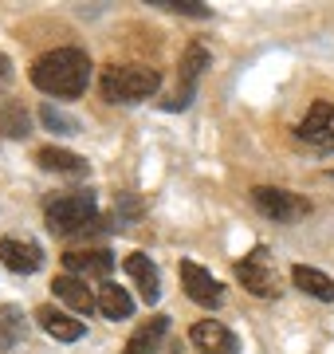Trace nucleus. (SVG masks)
I'll return each instance as SVG.
<instances>
[{"label": "nucleus", "instance_id": "f257e3e1", "mask_svg": "<svg viewBox=\"0 0 334 354\" xmlns=\"http://www.w3.org/2000/svg\"><path fill=\"white\" fill-rule=\"evenodd\" d=\"M32 83H36L43 95L75 99V95H83L87 83H90V55L83 48L43 51L36 64H32Z\"/></svg>", "mask_w": 334, "mask_h": 354}, {"label": "nucleus", "instance_id": "f03ea898", "mask_svg": "<svg viewBox=\"0 0 334 354\" xmlns=\"http://www.w3.org/2000/svg\"><path fill=\"white\" fill-rule=\"evenodd\" d=\"M161 87V75L154 67L126 64V67H106L103 71V99L110 102H146Z\"/></svg>", "mask_w": 334, "mask_h": 354}, {"label": "nucleus", "instance_id": "7ed1b4c3", "mask_svg": "<svg viewBox=\"0 0 334 354\" xmlns=\"http://www.w3.org/2000/svg\"><path fill=\"white\" fill-rule=\"evenodd\" d=\"M43 221H48V232L52 236L83 232L95 221V193H63V197H55L43 209Z\"/></svg>", "mask_w": 334, "mask_h": 354}, {"label": "nucleus", "instance_id": "20e7f679", "mask_svg": "<svg viewBox=\"0 0 334 354\" xmlns=\"http://www.w3.org/2000/svg\"><path fill=\"white\" fill-rule=\"evenodd\" d=\"M236 279L244 283V291L259 295V299H271L279 291V276H275V264H271V252L264 244H256L252 252L236 264Z\"/></svg>", "mask_w": 334, "mask_h": 354}, {"label": "nucleus", "instance_id": "39448f33", "mask_svg": "<svg viewBox=\"0 0 334 354\" xmlns=\"http://www.w3.org/2000/svg\"><path fill=\"white\" fill-rule=\"evenodd\" d=\"M252 205H256L268 221H275V225L299 221V216H307V209H311L303 197H295V193H287V189H271V185H256V189H252Z\"/></svg>", "mask_w": 334, "mask_h": 354}, {"label": "nucleus", "instance_id": "423d86ee", "mask_svg": "<svg viewBox=\"0 0 334 354\" xmlns=\"http://www.w3.org/2000/svg\"><path fill=\"white\" fill-rule=\"evenodd\" d=\"M299 142H307L311 150L319 153H331L334 150V102H315L307 111V118L299 122Z\"/></svg>", "mask_w": 334, "mask_h": 354}, {"label": "nucleus", "instance_id": "0eeeda50", "mask_svg": "<svg viewBox=\"0 0 334 354\" xmlns=\"http://www.w3.org/2000/svg\"><path fill=\"white\" fill-rule=\"evenodd\" d=\"M181 288H185V295H189L193 304H201V307H220L224 304V288L213 279V272H205V268L193 264V260H181Z\"/></svg>", "mask_w": 334, "mask_h": 354}, {"label": "nucleus", "instance_id": "6e6552de", "mask_svg": "<svg viewBox=\"0 0 334 354\" xmlns=\"http://www.w3.org/2000/svg\"><path fill=\"white\" fill-rule=\"evenodd\" d=\"M0 264L8 272H20V276H32L43 268V248L36 241H20V236H4L0 241Z\"/></svg>", "mask_w": 334, "mask_h": 354}, {"label": "nucleus", "instance_id": "1a4fd4ad", "mask_svg": "<svg viewBox=\"0 0 334 354\" xmlns=\"http://www.w3.org/2000/svg\"><path fill=\"white\" fill-rule=\"evenodd\" d=\"M205 67H208V48L205 44H189L185 55H181V91H177V99L169 102V111L189 106V99H193V91H197V79L205 75Z\"/></svg>", "mask_w": 334, "mask_h": 354}, {"label": "nucleus", "instance_id": "9d476101", "mask_svg": "<svg viewBox=\"0 0 334 354\" xmlns=\"http://www.w3.org/2000/svg\"><path fill=\"white\" fill-rule=\"evenodd\" d=\"M189 342L197 346V354H236V335L217 319H201L189 330Z\"/></svg>", "mask_w": 334, "mask_h": 354}, {"label": "nucleus", "instance_id": "9b49d317", "mask_svg": "<svg viewBox=\"0 0 334 354\" xmlns=\"http://www.w3.org/2000/svg\"><path fill=\"white\" fill-rule=\"evenodd\" d=\"M52 291L55 299H63L71 311H79V315H90V311H99V295L87 288V279L79 276H55L52 279Z\"/></svg>", "mask_w": 334, "mask_h": 354}, {"label": "nucleus", "instance_id": "f8f14e48", "mask_svg": "<svg viewBox=\"0 0 334 354\" xmlns=\"http://www.w3.org/2000/svg\"><path fill=\"white\" fill-rule=\"evenodd\" d=\"M63 268L67 276H110V268H115V256L106 252V248H79V252H67L63 256Z\"/></svg>", "mask_w": 334, "mask_h": 354}, {"label": "nucleus", "instance_id": "ddd939ff", "mask_svg": "<svg viewBox=\"0 0 334 354\" xmlns=\"http://www.w3.org/2000/svg\"><path fill=\"white\" fill-rule=\"evenodd\" d=\"M122 268H126V276L138 283L141 299H146V304H157V295H161V276H157V264H154V260H150L146 252H130Z\"/></svg>", "mask_w": 334, "mask_h": 354}, {"label": "nucleus", "instance_id": "4468645a", "mask_svg": "<svg viewBox=\"0 0 334 354\" xmlns=\"http://www.w3.org/2000/svg\"><path fill=\"white\" fill-rule=\"evenodd\" d=\"M36 319H39V327L48 330L55 342H79L83 339V319H71L67 311H59V307H39L36 311Z\"/></svg>", "mask_w": 334, "mask_h": 354}, {"label": "nucleus", "instance_id": "2eb2a0df", "mask_svg": "<svg viewBox=\"0 0 334 354\" xmlns=\"http://www.w3.org/2000/svg\"><path fill=\"white\" fill-rule=\"evenodd\" d=\"M166 330H169V315H154L150 323H141V327L126 339V351L122 354H157V346H161V339H166Z\"/></svg>", "mask_w": 334, "mask_h": 354}, {"label": "nucleus", "instance_id": "dca6fc26", "mask_svg": "<svg viewBox=\"0 0 334 354\" xmlns=\"http://www.w3.org/2000/svg\"><path fill=\"white\" fill-rule=\"evenodd\" d=\"M36 162L43 165V169L71 174V177H83V174L90 169L87 158H79V153H71V150H59V146H39V150H36Z\"/></svg>", "mask_w": 334, "mask_h": 354}, {"label": "nucleus", "instance_id": "f3484780", "mask_svg": "<svg viewBox=\"0 0 334 354\" xmlns=\"http://www.w3.org/2000/svg\"><path fill=\"white\" fill-rule=\"evenodd\" d=\"M291 279H295L299 291H307V295H315V299H326V304H334V279L322 276L319 268L295 264V268H291Z\"/></svg>", "mask_w": 334, "mask_h": 354}, {"label": "nucleus", "instance_id": "a211bd4d", "mask_svg": "<svg viewBox=\"0 0 334 354\" xmlns=\"http://www.w3.org/2000/svg\"><path fill=\"white\" fill-rule=\"evenodd\" d=\"M99 311H103L106 319H130L134 315V299H130L126 288L103 283V288H99Z\"/></svg>", "mask_w": 334, "mask_h": 354}, {"label": "nucleus", "instance_id": "6ab92c4d", "mask_svg": "<svg viewBox=\"0 0 334 354\" xmlns=\"http://www.w3.org/2000/svg\"><path fill=\"white\" fill-rule=\"evenodd\" d=\"M28 130H32V122H28L24 106H20V102H4V106H0V134H4V138H24Z\"/></svg>", "mask_w": 334, "mask_h": 354}, {"label": "nucleus", "instance_id": "aec40b11", "mask_svg": "<svg viewBox=\"0 0 334 354\" xmlns=\"http://www.w3.org/2000/svg\"><path fill=\"white\" fill-rule=\"evenodd\" d=\"M39 118H43V127L48 130H55V134H75V122L67 118V114H59L55 106H39Z\"/></svg>", "mask_w": 334, "mask_h": 354}, {"label": "nucleus", "instance_id": "412c9836", "mask_svg": "<svg viewBox=\"0 0 334 354\" xmlns=\"http://www.w3.org/2000/svg\"><path fill=\"white\" fill-rule=\"evenodd\" d=\"M157 8H169V12H185V16H208L205 4H197V0H150Z\"/></svg>", "mask_w": 334, "mask_h": 354}, {"label": "nucleus", "instance_id": "4be33fe9", "mask_svg": "<svg viewBox=\"0 0 334 354\" xmlns=\"http://www.w3.org/2000/svg\"><path fill=\"white\" fill-rule=\"evenodd\" d=\"M16 335H20V330H16L12 323H8V319H0V354L12 351V346H16Z\"/></svg>", "mask_w": 334, "mask_h": 354}, {"label": "nucleus", "instance_id": "5701e85b", "mask_svg": "<svg viewBox=\"0 0 334 354\" xmlns=\"http://www.w3.org/2000/svg\"><path fill=\"white\" fill-rule=\"evenodd\" d=\"M8 83H12V59H8V55L0 51V91L8 87Z\"/></svg>", "mask_w": 334, "mask_h": 354}]
</instances>
